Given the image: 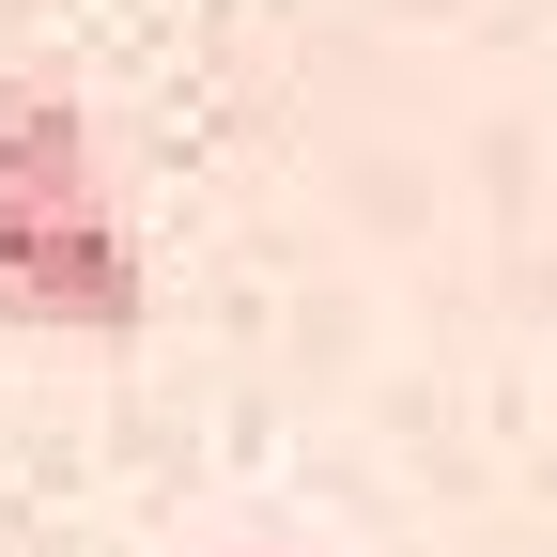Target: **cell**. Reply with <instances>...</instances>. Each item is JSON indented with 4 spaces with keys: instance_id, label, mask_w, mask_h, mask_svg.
Returning <instances> with one entry per match:
<instances>
[{
    "instance_id": "cell-1",
    "label": "cell",
    "mask_w": 557,
    "mask_h": 557,
    "mask_svg": "<svg viewBox=\"0 0 557 557\" xmlns=\"http://www.w3.org/2000/svg\"><path fill=\"white\" fill-rule=\"evenodd\" d=\"M0 310L62 341L139 325V248L109 233V201H0Z\"/></svg>"
},
{
    "instance_id": "cell-2",
    "label": "cell",
    "mask_w": 557,
    "mask_h": 557,
    "mask_svg": "<svg viewBox=\"0 0 557 557\" xmlns=\"http://www.w3.org/2000/svg\"><path fill=\"white\" fill-rule=\"evenodd\" d=\"M0 201H94V124L62 94H0Z\"/></svg>"
}]
</instances>
